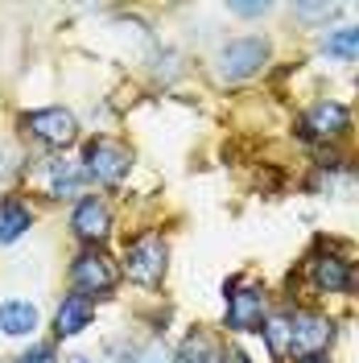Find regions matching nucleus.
I'll return each mask as SVG.
<instances>
[{
    "instance_id": "10",
    "label": "nucleus",
    "mask_w": 359,
    "mask_h": 363,
    "mask_svg": "<svg viewBox=\"0 0 359 363\" xmlns=\"http://www.w3.org/2000/svg\"><path fill=\"white\" fill-rule=\"evenodd\" d=\"M306 269H310L314 289H322V294H343V289L351 285V269H347V260L335 256V252H318V256H310Z\"/></svg>"
},
{
    "instance_id": "12",
    "label": "nucleus",
    "mask_w": 359,
    "mask_h": 363,
    "mask_svg": "<svg viewBox=\"0 0 359 363\" xmlns=\"http://www.w3.org/2000/svg\"><path fill=\"white\" fill-rule=\"evenodd\" d=\"M38 326V310L29 301H0V330L21 339V335H33Z\"/></svg>"
},
{
    "instance_id": "15",
    "label": "nucleus",
    "mask_w": 359,
    "mask_h": 363,
    "mask_svg": "<svg viewBox=\"0 0 359 363\" xmlns=\"http://www.w3.org/2000/svg\"><path fill=\"white\" fill-rule=\"evenodd\" d=\"M79 186H83V169L74 161H54L50 165V194L70 199V194H79Z\"/></svg>"
},
{
    "instance_id": "14",
    "label": "nucleus",
    "mask_w": 359,
    "mask_h": 363,
    "mask_svg": "<svg viewBox=\"0 0 359 363\" xmlns=\"http://www.w3.org/2000/svg\"><path fill=\"white\" fill-rule=\"evenodd\" d=\"M219 359H223V347L211 335H202V330H194L178 351V363H219Z\"/></svg>"
},
{
    "instance_id": "24",
    "label": "nucleus",
    "mask_w": 359,
    "mask_h": 363,
    "mask_svg": "<svg viewBox=\"0 0 359 363\" xmlns=\"http://www.w3.org/2000/svg\"><path fill=\"white\" fill-rule=\"evenodd\" d=\"M302 363H326V359H302Z\"/></svg>"
},
{
    "instance_id": "13",
    "label": "nucleus",
    "mask_w": 359,
    "mask_h": 363,
    "mask_svg": "<svg viewBox=\"0 0 359 363\" xmlns=\"http://www.w3.org/2000/svg\"><path fill=\"white\" fill-rule=\"evenodd\" d=\"M33 223V211L17 199H4L0 203V244H13V240H21L25 231Z\"/></svg>"
},
{
    "instance_id": "23",
    "label": "nucleus",
    "mask_w": 359,
    "mask_h": 363,
    "mask_svg": "<svg viewBox=\"0 0 359 363\" xmlns=\"http://www.w3.org/2000/svg\"><path fill=\"white\" fill-rule=\"evenodd\" d=\"M67 363H91L87 355H74V359H67Z\"/></svg>"
},
{
    "instance_id": "17",
    "label": "nucleus",
    "mask_w": 359,
    "mask_h": 363,
    "mask_svg": "<svg viewBox=\"0 0 359 363\" xmlns=\"http://www.w3.org/2000/svg\"><path fill=\"white\" fill-rule=\"evenodd\" d=\"M322 50H326L331 58H359V25L355 29H338V33H331V38L322 42Z\"/></svg>"
},
{
    "instance_id": "6",
    "label": "nucleus",
    "mask_w": 359,
    "mask_h": 363,
    "mask_svg": "<svg viewBox=\"0 0 359 363\" xmlns=\"http://www.w3.org/2000/svg\"><path fill=\"white\" fill-rule=\"evenodd\" d=\"M265 58H269V45L260 42V38L227 42L219 50V74L223 79H248V74H256V70L265 67Z\"/></svg>"
},
{
    "instance_id": "9",
    "label": "nucleus",
    "mask_w": 359,
    "mask_h": 363,
    "mask_svg": "<svg viewBox=\"0 0 359 363\" xmlns=\"http://www.w3.org/2000/svg\"><path fill=\"white\" fill-rule=\"evenodd\" d=\"M70 227H74V235L83 244H99L112 231V215H108V206L99 203V199H83V203L74 206V215H70Z\"/></svg>"
},
{
    "instance_id": "21",
    "label": "nucleus",
    "mask_w": 359,
    "mask_h": 363,
    "mask_svg": "<svg viewBox=\"0 0 359 363\" xmlns=\"http://www.w3.org/2000/svg\"><path fill=\"white\" fill-rule=\"evenodd\" d=\"M236 13H244V17H260L265 4H236Z\"/></svg>"
},
{
    "instance_id": "5",
    "label": "nucleus",
    "mask_w": 359,
    "mask_h": 363,
    "mask_svg": "<svg viewBox=\"0 0 359 363\" xmlns=\"http://www.w3.org/2000/svg\"><path fill=\"white\" fill-rule=\"evenodd\" d=\"M70 281H74V289L79 294H112L116 289V264L104 256V252H83V256H74V264H70Z\"/></svg>"
},
{
    "instance_id": "3",
    "label": "nucleus",
    "mask_w": 359,
    "mask_h": 363,
    "mask_svg": "<svg viewBox=\"0 0 359 363\" xmlns=\"http://www.w3.org/2000/svg\"><path fill=\"white\" fill-rule=\"evenodd\" d=\"M335 339V322L331 318L314 314V310H302L293 314V339H289V355L297 359H318Z\"/></svg>"
},
{
    "instance_id": "18",
    "label": "nucleus",
    "mask_w": 359,
    "mask_h": 363,
    "mask_svg": "<svg viewBox=\"0 0 359 363\" xmlns=\"http://www.w3.org/2000/svg\"><path fill=\"white\" fill-rule=\"evenodd\" d=\"M338 9L335 4H297V17L302 21H331Z\"/></svg>"
},
{
    "instance_id": "25",
    "label": "nucleus",
    "mask_w": 359,
    "mask_h": 363,
    "mask_svg": "<svg viewBox=\"0 0 359 363\" xmlns=\"http://www.w3.org/2000/svg\"><path fill=\"white\" fill-rule=\"evenodd\" d=\"M17 363H25V359H17Z\"/></svg>"
},
{
    "instance_id": "16",
    "label": "nucleus",
    "mask_w": 359,
    "mask_h": 363,
    "mask_svg": "<svg viewBox=\"0 0 359 363\" xmlns=\"http://www.w3.org/2000/svg\"><path fill=\"white\" fill-rule=\"evenodd\" d=\"M265 339H269L272 355H289V339H293V318L277 314V318H265Z\"/></svg>"
},
{
    "instance_id": "1",
    "label": "nucleus",
    "mask_w": 359,
    "mask_h": 363,
    "mask_svg": "<svg viewBox=\"0 0 359 363\" xmlns=\"http://www.w3.org/2000/svg\"><path fill=\"white\" fill-rule=\"evenodd\" d=\"M165 240H161L158 231H145V235H136L128 252H124V272L133 277L136 285H161V277H165Z\"/></svg>"
},
{
    "instance_id": "22",
    "label": "nucleus",
    "mask_w": 359,
    "mask_h": 363,
    "mask_svg": "<svg viewBox=\"0 0 359 363\" xmlns=\"http://www.w3.org/2000/svg\"><path fill=\"white\" fill-rule=\"evenodd\" d=\"M219 363H252V359H248L244 351H223V359Z\"/></svg>"
},
{
    "instance_id": "7",
    "label": "nucleus",
    "mask_w": 359,
    "mask_h": 363,
    "mask_svg": "<svg viewBox=\"0 0 359 363\" xmlns=\"http://www.w3.org/2000/svg\"><path fill=\"white\" fill-rule=\"evenodd\" d=\"M347 128H351V112L335 99H322L302 116V136H310V140H338V136H347Z\"/></svg>"
},
{
    "instance_id": "8",
    "label": "nucleus",
    "mask_w": 359,
    "mask_h": 363,
    "mask_svg": "<svg viewBox=\"0 0 359 363\" xmlns=\"http://www.w3.org/2000/svg\"><path fill=\"white\" fill-rule=\"evenodd\" d=\"M227 326L231 330H265V294H256V289H236V294L227 297Z\"/></svg>"
},
{
    "instance_id": "11",
    "label": "nucleus",
    "mask_w": 359,
    "mask_h": 363,
    "mask_svg": "<svg viewBox=\"0 0 359 363\" xmlns=\"http://www.w3.org/2000/svg\"><path fill=\"white\" fill-rule=\"evenodd\" d=\"M91 314H95V306H91L87 294H70L62 297V306H58V314H54V330L70 339V335H79L83 326H91Z\"/></svg>"
},
{
    "instance_id": "4",
    "label": "nucleus",
    "mask_w": 359,
    "mask_h": 363,
    "mask_svg": "<svg viewBox=\"0 0 359 363\" xmlns=\"http://www.w3.org/2000/svg\"><path fill=\"white\" fill-rule=\"evenodd\" d=\"M21 128L29 136H38L42 145H54V149H62L70 145L74 136H79V124H74V116L67 108H42V112H25L21 116Z\"/></svg>"
},
{
    "instance_id": "2",
    "label": "nucleus",
    "mask_w": 359,
    "mask_h": 363,
    "mask_svg": "<svg viewBox=\"0 0 359 363\" xmlns=\"http://www.w3.org/2000/svg\"><path fill=\"white\" fill-rule=\"evenodd\" d=\"M87 174L95 182H104V186H120V182L128 178V165H133V153H128V145H120L112 136H95L87 145Z\"/></svg>"
},
{
    "instance_id": "20",
    "label": "nucleus",
    "mask_w": 359,
    "mask_h": 363,
    "mask_svg": "<svg viewBox=\"0 0 359 363\" xmlns=\"http://www.w3.org/2000/svg\"><path fill=\"white\" fill-rule=\"evenodd\" d=\"M21 359L25 363H54V351L50 347H33V351H25Z\"/></svg>"
},
{
    "instance_id": "19",
    "label": "nucleus",
    "mask_w": 359,
    "mask_h": 363,
    "mask_svg": "<svg viewBox=\"0 0 359 363\" xmlns=\"http://www.w3.org/2000/svg\"><path fill=\"white\" fill-rule=\"evenodd\" d=\"M133 363H170V355H165V347H161V342H149V347H140V351H136Z\"/></svg>"
}]
</instances>
